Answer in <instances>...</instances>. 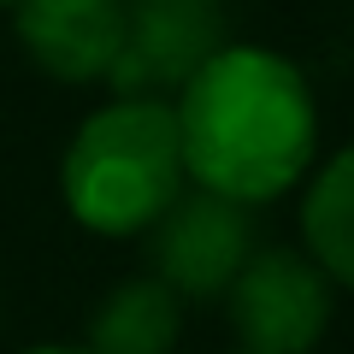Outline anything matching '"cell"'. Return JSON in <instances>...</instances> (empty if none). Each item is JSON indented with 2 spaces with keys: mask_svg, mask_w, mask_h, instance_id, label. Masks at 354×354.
Instances as JSON below:
<instances>
[{
  "mask_svg": "<svg viewBox=\"0 0 354 354\" xmlns=\"http://www.w3.org/2000/svg\"><path fill=\"white\" fill-rule=\"evenodd\" d=\"M171 113L189 183L248 207L295 189L319 148L307 77L283 53L248 48V41H225L177 88Z\"/></svg>",
  "mask_w": 354,
  "mask_h": 354,
  "instance_id": "cell-1",
  "label": "cell"
},
{
  "mask_svg": "<svg viewBox=\"0 0 354 354\" xmlns=\"http://www.w3.org/2000/svg\"><path fill=\"white\" fill-rule=\"evenodd\" d=\"M189 183L177 113L160 95H118L77 124L59 160V195L95 236H142Z\"/></svg>",
  "mask_w": 354,
  "mask_h": 354,
  "instance_id": "cell-2",
  "label": "cell"
},
{
  "mask_svg": "<svg viewBox=\"0 0 354 354\" xmlns=\"http://www.w3.org/2000/svg\"><path fill=\"white\" fill-rule=\"evenodd\" d=\"M230 325L254 354H313L337 313V283L307 248H254L225 290Z\"/></svg>",
  "mask_w": 354,
  "mask_h": 354,
  "instance_id": "cell-3",
  "label": "cell"
},
{
  "mask_svg": "<svg viewBox=\"0 0 354 354\" xmlns=\"http://www.w3.org/2000/svg\"><path fill=\"white\" fill-rule=\"evenodd\" d=\"M142 236H148V266L165 290H177L183 301H218L254 254V213L248 201L195 183L177 189V201Z\"/></svg>",
  "mask_w": 354,
  "mask_h": 354,
  "instance_id": "cell-4",
  "label": "cell"
},
{
  "mask_svg": "<svg viewBox=\"0 0 354 354\" xmlns=\"http://www.w3.org/2000/svg\"><path fill=\"white\" fill-rule=\"evenodd\" d=\"M225 48L218 0H124V53L106 88L113 95H160L183 88Z\"/></svg>",
  "mask_w": 354,
  "mask_h": 354,
  "instance_id": "cell-5",
  "label": "cell"
},
{
  "mask_svg": "<svg viewBox=\"0 0 354 354\" xmlns=\"http://www.w3.org/2000/svg\"><path fill=\"white\" fill-rule=\"evenodd\" d=\"M12 24L53 83H106L124 53V0H12Z\"/></svg>",
  "mask_w": 354,
  "mask_h": 354,
  "instance_id": "cell-6",
  "label": "cell"
},
{
  "mask_svg": "<svg viewBox=\"0 0 354 354\" xmlns=\"http://www.w3.org/2000/svg\"><path fill=\"white\" fill-rule=\"evenodd\" d=\"M183 337V295L160 278H124L88 313V354H171Z\"/></svg>",
  "mask_w": 354,
  "mask_h": 354,
  "instance_id": "cell-7",
  "label": "cell"
},
{
  "mask_svg": "<svg viewBox=\"0 0 354 354\" xmlns=\"http://www.w3.org/2000/svg\"><path fill=\"white\" fill-rule=\"evenodd\" d=\"M301 236L307 254L330 272L337 290H354V142L319 165L301 195Z\"/></svg>",
  "mask_w": 354,
  "mask_h": 354,
  "instance_id": "cell-8",
  "label": "cell"
},
{
  "mask_svg": "<svg viewBox=\"0 0 354 354\" xmlns=\"http://www.w3.org/2000/svg\"><path fill=\"white\" fill-rule=\"evenodd\" d=\"M30 354H88V348H65V342H48V348H30Z\"/></svg>",
  "mask_w": 354,
  "mask_h": 354,
  "instance_id": "cell-9",
  "label": "cell"
},
{
  "mask_svg": "<svg viewBox=\"0 0 354 354\" xmlns=\"http://www.w3.org/2000/svg\"><path fill=\"white\" fill-rule=\"evenodd\" d=\"M236 354H254V348H236Z\"/></svg>",
  "mask_w": 354,
  "mask_h": 354,
  "instance_id": "cell-10",
  "label": "cell"
},
{
  "mask_svg": "<svg viewBox=\"0 0 354 354\" xmlns=\"http://www.w3.org/2000/svg\"><path fill=\"white\" fill-rule=\"evenodd\" d=\"M0 6H12V0H0Z\"/></svg>",
  "mask_w": 354,
  "mask_h": 354,
  "instance_id": "cell-11",
  "label": "cell"
}]
</instances>
